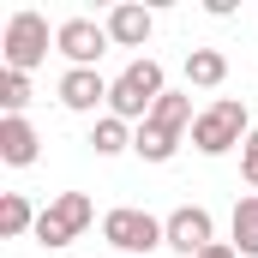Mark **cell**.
<instances>
[{
    "label": "cell",
    "instance_id": "obj_3",
    "mask_svg": "<svg viewBox=\"0 0 258 258\" xmlns=\"http://www.w3.org/2000/svg\"><path fill=\"white\" fill-rule=\"evenodd\" d=\"M48 42H54V36H48V18H42V12H30V6L12 12V18H6V36H0L6 72H24V78H30L36 66L48 60Z\"/></svg>",
    "mask_w": 258,
    "mask_h": 258
},
{
    "label": "cell",
    "instance_id": "obj_4",
    "mask_svg": "<svg viewBox=\"0 0 258 258\" xmlns=\"http://www.w3.org/2000/svg\"><path fill=\"white\" fill-rule=\"evenodd\" d=\"M90 222H96V204H90L84 192H54L48 204H42V216H36V234H30V240L54 252V246H72Z\"/></svg>",
    "mask_w": 258,
    "mask_h": 258
},
{
    "label": "cell",
    "instance_id": "obj_14",
    "mask_svg": "<svg viewBox=\"0 0 258 258\" xmlns=\"http://www.w3.org/2000/svg\"><path fill=\"white\" fill-rule=\"evenodd\" d=\"M96 156H120V150H132V126L120 120V114H96V126H90V138H84Z\"/></svg>",
    "mask_w": 258,
    "mask_h": 258
},
{
    "label": "cell",
    "instance_id": "obj_15",
    "mask_svg": "<svg viewBox=\"0 0 258 258\" xmlns=\"http://www.w3.org/2000/svg\"><path fill=\"white\" fill-rule=\"evenodd\" d=\"M192 120L198 114H192V96H186V90H168V96L150 108V126H162V132H186Z\"/></svg>",
    "mask_w": 258,
    "mask_h": 258
},
{
    "label": "cell",
    "instance_id": "obj_6",
    "mask_svg": "<svg viewBox=\"0 0 258 258\" xmlns=\"http://www.w3.org/2000/svg\"><path fill=\"white\" fill-rule=\"evenodd\" d=\"M108 90H114V78H102L96 66H66L60 84H54L60 108H72V114H96V108H108Z\"/></svg>",
    "mask_w": 258,
    "mask_h": 258
},
{
    "label": "cell",
    "instance_id": "obj_18",
    "mask_svg": "<svg viewBox=\"0 0 258 258\" xmlns=\"http://www.w3.org/2000/svg\"><path fill=\"white\" fill-rule=\"evenodd\" d=\"M240 180L258 192V126L246 132V144H240Z\"/></svg>",
    "mask_w": 258,
    "mask_h": 258
},
{
    "label": "cell",
    "instance_id": "obj_5",
    "mask_svg": "<svg viewBox=\"0 0 258 258\" xmlns=\"http://www.w3.org/2000/svg\"><path fill=\"white\" fill-rule=\"evenodd\" d=\"M102 240L114 246V252H156V246H168V228H162V216H150V210H138V204H120V210H108L102 216Z\"/></svg>",
    "mask_w": 258,
    "mask_h": 258
},
{
    "label": "cell",
    "instance_id": "obj_8",
    "mask_svg": "<svg viewBox=\"0 0 258 258\" xmlns=\"http://www.w3.org/2000/svg\"><path fill=\"white\" fill-rule=\"evenodd\" d=\"M54 48H60L72 66H96L108 54V30H102L96 18H66L60 30H54Z\"/></svg>",
    "mask_w": 258,
    "mask_h": 258
},
{
    "label": "cell",
    "instance_id": "obj_1",
    "mask_svg": "<svg viewBox=\"0 0 258 258\" xmlns=\"http://www.w3.org/2000/svg\"><path fill=\"white\" fill-rule=\"evenodd\" d=\"M162 96H168V78H162V66L150 60V54H138V60H132L120 78H114V90H108V114H120L126 126H132V120L144 126V120H150V108H156Z\"/></svg>",
    "mask_w": 258,
    "mask_h": 258
},
{
    "label": "cell",
    "instance_id": "obj_7",
    "mask_svg": "<svg viewBox=\"0 0 258 258\" xmlns=\"http://www.w3.org/2000/svg\"><path fill=\"white\" fill-rule=\"evenodd\" d=\"M162 228H168V246H174L180 258H198L204 246H216V222H210L204 204H180V210H168Z\"/></svg>",
    "mask_w": 258,
    "mask_h": 258
},
{
    "label": "cell",
    "instance_id": "obj_9",
    "mask_svg": "<svg viewBox=\"0 0 258 258\" xmlns=\"http://www.w3.org/2000/svg\"><path fill=\"white\" fill-rule=\"evenodd\" d=\"M102 30H108V42H114V48H144V42H150V30H156V18H150V6L120 0V6L102 18Z\"/></svg>",
    "mask_w": 258,
    "mask_h": 258
},
{
    "label": "cell",
    "instance_id": "obj_10",
    "mask_svg": "<svg viewBox=\"0 0 258 258\" xmlns=\"http://www.w3.org/2000/svg\"><path fill=\"white\" fill-rule=\"evenodd\" d=\"M36 156H42L36 126H30L24 114H6V120H0V162H6V168H30Z\"/></svg>",
    "mask_w": 258,
    "mask_h": 258
},
{
    "label": "cell",
    "instance_id": "obj_19",
    "mask_svg": "<svg viewBox=\"0 0 258 258\" xmlns=\"http://www.w3.org/2000/svg\"><path fill=\"white\" fill-rule=\"evenodd\" d=\"M198 258H240V252H234V240H216V246H204Z\"/></svg>",
    "mask_w": 258,
    "mask_h": 258
},
{
    "label": "cell",
    "instance_id": "obj_2",
    "mask_svg": "<svg viewBox=\"0 0 258 258\" xmlns=\"http://www.w3.org/2000/svg\"><path fill=\"white\" fill-rule=\"evenodd\" d=\"M246 132H252L246 102L240 96H216L210 108H198V120H192V150L198 156H228V150L246 144Z\"/></svg>",
    "mask_w": 258,
    "mask_h": 258
},
{
    "label": "cell",
    "instance_id": "obj_13",
    "mask_svg": "<svg viewBox=\"0 0 258 258\" xmlns=\"http://www.w3.org/2000/svg\"><path fill=\"white\" fill-rule=\"evenodd\" d=\"M228 228H234V252H240V258H258V192L234 198V216H228Z\"/></svg>",
    "mask_w": 258,
    "mask_h": 258
},
{
    "label": "cell",
    "instance_id": "obj_12",
    "mask_svg": "<svg viewBox=\"0 0 258 258\" xmlns=\"http://www.w3.org/2000/svg\"><path fill=\"white\" fill-rule=\"evenodd\" d=\"M36 216H42V210H36L24 192H6V198H0V240H24V234H36Z\"/></svg>",
    "mask_w": 258,
    "mask_h": 258
},
{
    "label": "cell",
    "instance_id": "obj_17",
    "mask_svg": "<svg viewBox=\"0 0 258 258\" xmlns=\"http://www.w3.org/2000/svg\"><path fill=\"white\" fill-rule=\"evenodd\" d=\"M24 102H30V78L0 66V108H6V114H24Z\"/></svg>",
    "mask_w": 258,
    "mask_h": 258
},
{
    "label": "cell",
    "instance_id": "obj_11",
    "mask_svg": "<svg viewBox=\"0 0 258 258\" xmlns=\"http://www.w3.org/2000/svg\"><path fill=\"white\" fill-rule=\"evenodd\" d=\"M222 78H228V54L222 48H192L186 54V84L192 90H222Z\"/></svg>",
    "mask_w": 258,
    "mask_h": 258
},
{
    "label": "cell",
    "instance_id": "obj_16",
    "mask_svg": "<svg viewBox=\"0 0 258 258\" xmlns=\"http://www.w3.org/2000/svg\"><path fill=\"white\" fill-rule=\"evenodd\" d=\"M132 150H138L144 162H168V156L180 150V132H162V126H150V120H144V126L132 132Z\"/></svg>",
    "mask_w": 258,
    "mask_h": 258
}]
</instances>
